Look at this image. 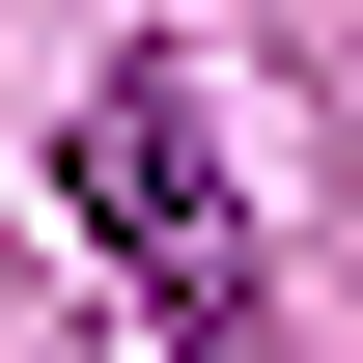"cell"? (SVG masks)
Listing matches in <instances>:
<instances>
[{
  "label": "cell",
  "instance_id": "cell-1",
  "mask_svg": "<svg viewBox=\"0 0 363 363\" xmlns=\"http://www.w3.org/2000/svg\"><path fill=\"white\" fill-rule=\"evenodd\" d=\"M56 168H84V224L140 252V308L196 363H279V279H252V196H224V140H196V84H84Z\"/></svg>",
  "mask_w": 363,
  "mask_h": 363
}]
</instances>
